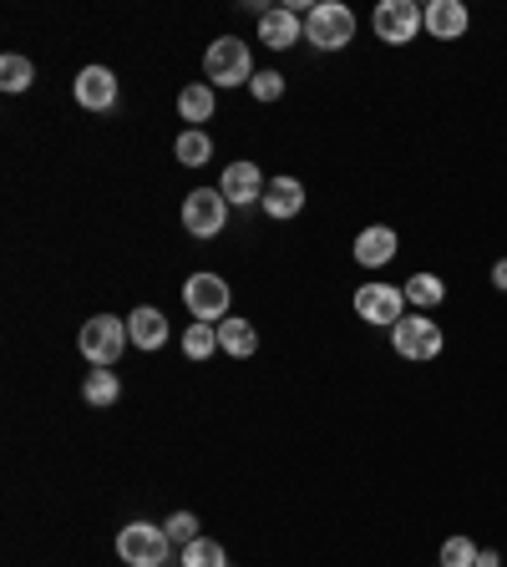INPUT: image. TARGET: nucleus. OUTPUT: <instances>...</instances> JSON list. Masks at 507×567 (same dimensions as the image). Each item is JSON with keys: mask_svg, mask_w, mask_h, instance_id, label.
<instances>
[{"mask_svg": "<svg viewBox=\"0 0 507 567\" xmlns=\"http://www.w3.org/2000/svg\"><path fill=\"white\" fill-rule=\"evenodd\" d=\"M218 350H224V355H234V360H249L254 350H259V334H254L249 319H239V315L218 319Z\"/></svg>", "mask_w": 507, "mask_h": 567, "instance_id": "17", "label": "nucleus"}, {"mask_svg": "<svg viewBox=\"0 0 507 567\" xmlns=\"http://www.w3.org/2000/svg\"><path fill=\"white\" fill-rule=\"evenodd\" d=\"M168 532L153 528V522H127V528L117 532V557L127 567H162L168 563Z\"/></svg>", "mask_w": 507, "mask_h": 567, "instance_id": "6", "label": "nucleus"}, {"mask_svg": "<svg viewBox=\"0 0 507 567\" xmlns=\"http://www.w3.org/2000/svg\"><path fill=\"white\" fill-rule=\"evenodd\" d=\"M183 567H228L224 542H214V537L188 542V547H183Z\"/></svg>", "mask_w": 507, "mask_h": 567, "instance_id": "23", "label": "nucleus"}, {"mask_svg": "<svg viewBox=\"0 0 507 567\" xmlns=\"http://www.w3.org/2000/svg\"><path fill=\"white\" fill-rule=\"evenodd\" d=\"M31 81H36L31 56H21V52H5V56H0V87H5V92H26Z\"/></svg>", "mask_w": 507, "mask_h": 567, "instance_id": "21", "label": "nucleus"}, {"mask_svg": "<svg viewBox=\"0 0 507 567\" xmlns=\"http://www.w3.org/2000/svg\"><path fill=\"white\" fill-rule=\"evenodd\" d=\"M162 567H168V563H162Z\"/></svg>", "mask_w": 507, "mask_h": 567, "instance_id": "30", "label": "nucleus"}, {"mask_svg": "<svg viewBox=\"0 0 507 567\" xmlns=\"http://www.w3.org/2000/svg\"><path fill=\"white\" fill-rule=\"evenodd\" d=\"M259 208L269 213V218H294V213L305 208V183L300 178H274V183L264 188V203Z\"/></svg>", "mask_w": 507, "mask_h": 567, "instance_id": "15", "label": "nucleus"}, {"mask_svg": "<svg viewBox=\"0 0 507 567\" xmlns=\"http://www.w3.org/2000/svg\"><path fill=\"white\" fill-rule=\"evenodd\" d=\"M371 26L386 46H412V41L427 31V11H421L416 0H381L371 15Z\"/></svg>", "mask_w": 507, "mask_h": 567, "instance_id": "5", "label": "nucleus"}, {"mask_svg": "<svg viewBox=\"0 0 507 567\" xmlns=\"http://www.w3.org/2000/svg\"><path fill=\"white\" fill-rule=\"evenodd\" d=\"M249 92L259 97V102H280V97H284V77H280V71H254Z\"/></svg>", "mask_w": 507, "mask_h": 567, "instance_id": "27", "label": "nucleus"}, {"mask_svg": "<svg viewBox=\"0 0 507 567\" xmlns=\"http://www.w3.org/2000/svg\"><path fill=\"white\" fill-rule=\"evenodd\" d=\"M127 334H133V344L137 350H147V355H153V350H162V344H168V319L158 315V309H133V315H127Z\"/></svg>", "mask_w": 507, "mask_h": 567, "instance_id": "16", "label": "nucleus"}, {"mask_svg": "<svg viewBox=\"0 0 507 567\" xmlns=\"http://www.w3.org/2000/svg\"><path fill=\"white\" fill-rule=\"evenodd\" d=\"M356 315H361L365 325L396 330L401 319H406V294H401L396 284H361V290H356Z\"/></svg>", "mask_w": 507, "mask_h": 567, "instance_id": "9", "label": "nucleus"}, {"mask_svg": "<svg viewBox=\"0 0 507 567\" xmlns=\"http://www.w3.org/2000/svg\"><path fill=\"white\" fill-rule=\"evenodd\" d=\"M401 294H406V304H416V309L427 315V309H437V304L447 299V284H441L437 274H412L401 284Z\"/></svg>", "mask_w": 507, "mask_h": 567, "instance_id": "19", "label": "nucleus"}, {"mask_svg": "<svg viewBox=\"0 0 507 567\" xmlns=\"http://www.w3.org/2000/svg\"><path fill=\"white\" fill-rule=\"evenodd\" d=\"M214 350H218V325H188V334H183L188 360H209Z\"/></svg>", "mask_w": 507, "mask_h": 567, "instance_id": "24", "label": "nucleus"}, {"mask_svg": "<svg viewBox=\"0 0 507 567\" xmlns=\"http://www.w3.org/2000/svg\"><path fill=\"white\" fill-rule=\"evenodd\" d=\"M77 102L87 106V112H112V106H117V77H112L108 67H87L77 77Z\"/></svg>", "mask_w": 507, "mask_h": 567, "instance_id": "13", "label": "nucleus"}, {"mask_svg": "<svg viewBox=\"0 0 507 567\" xmlns=\"http://www.w3.org/2000/svg\"><path fill=\"white\" fill-rule=\"evenodd\" d=\"M259 41H264L269 52H290L294 41H305V21L294 5H274V11L259 15Z\"/></svg>", "mask_w": 507, "mask_h": 567, "instance_id": "11", "label": "nucleus"}, {"mask_svg": "<svg viewBox=\"0 0 507 567\" xmlns=\"http://www.w3.org/2000/svg\"><path fill=\"white\" fill-rule=\"evenodd\" d=\"M391 344H396L401 360L427 365V360H437L441 350H447V334L437 330V319H431V315H406L396 330H391Z\"/></svg>", "mask_w": 507, "mask_h": 567, "instance_id": "4", "label": "nucleus"}, {"mask_svg": "<svg viewBox=\"0 0 507 567\" xmlns=\"http://www.w3.org/2000/svg\"><path fill=\"white\" fill-rule=\"evenodd\" d=\"M305 41L315 52H340V46H350V41H356V11H350V5H335V0L315 5V11L305 15Z\"/></svg>", "mask_w": 507, "mask_h": 567, "instance_id": "3", "label": "nucleus"}, {"mask_svg": "<svg viewBox=\"0 0 507 567\" xmlns=\"http://www.w3.org/2000/svg\"><path fill=\"white\" fill-rule=\"evenodd\" d=\"M127 344H133V334H127V319H117V315H92L77 334V350L102 370L117 365V355L127 350Z\"/></svg>", "mask_w": 507, "mask_h": 567, "instance_id": "1", "label": "nucleus"}, {"mask_svg": "<svg viewBox=\"0 0 507 567\" xmlns=\"http://www.w3.org/2000/svg\"><path fill=\"white\" fill-rule=\"evenodd\" d=\"M203 77H209V87H244V81H254L249 46L239 36H218L209 46V56H203Z\"/></svg>", "mask_w": 507, "mask_h": 567, "instance_id": "2", "label": "nucleus"}, {"mask_svg": "<svg viewBox=\"0 0 507 567\" xmlns=\"http://www.w3.org/2000/svg\"><path fill=\"white\" fill-rule=\"evenodd\" d=\"M178 112H183V122H193V127L209 122V117H214V87H209V81L183 87V92H178Z\"/></svg>", "mask_w": 507, "mask_h": 567, "instance_id": "20", "label": "nucleus"}, {"mask_svg": "<svg viewBox=\"0 0 507 567\" xmlns=\"http://www.w3.org/2000/svg\"><path fill=\"white\" fill-rule=\"evenodd\" d=\"M396 249H401V238H396V228H386V224H371L356 234V264L361 269H386L391 259H396Z\"/></svg>", "mask_w": 507, "mask_h": 567, "instance_id": "12", "label": "nucleus"}, {"mask_svg": "<svg viewBox=\"0 0 507 567\" xmlns=\"http://www.w3.org/2000/svg\"><path fill=\"white\" fill-rule=\"evenodd\" d=\"M264 172L254 168V162H228L224 168V183H218V193H224L234 208H249V203H264Z\"/></svg>", "mask_w": 507, "mask_h": 567, "instance_id": "10", "label": "nucleus"}, {"mask_svg": "<svg viewBox=\"0 0 507 567\" xmlns=\"http://www.w3.org/2000/svg\"><path fill=\"white\" fill-rule=\"evenodd\" d=\"M477 567H503V557H497L493 547H482V553H477Z\"/></svg>", "mask_w": 507, "mask_h": 567, "instance_id": "29", "label": "nucleus"}, {"mask_svg": "<svg viewBox=\"0 0 507 567\" xmlns=\"http://www.w3.org/2000/svg\"><path fill=\"white\" fill-rule=\"evenodd\" d=\"M437 567H441V563H437Z\"/></svg>", "mask_w": 507, "mask_h": 567, "instance_id": "31", "label": "nucleus"}, {"mask_svg": "<svg viewBox=\"0 0 507 567\" xmlns=\"http://www.w3.org/2000/svg\"><path fill=\"white\" fill-rule=\"evenodd\" d=\"M228 224V199L218 188H193L183 199V228L193 238H218Z\"/></svg>", "mask_w": 507, "mask_h": 567, "instance_id": "7", "label": "nucleus"}, {"mask_svg": "<svg viewBox=\"0 0 507 567\" xmlns=\"http://www.w3.org/2000/svg\"><path fill=\"white\" fill-rule=\"evenodd\" d=\"M173 152H178V162H183V168H203V162L214 158V143H209V133L188 127V133L173 143Z\"/></svg>", "mask_w": 507, "mask_h": 567, "instance_id": "22", "label": "nucleus"}, {"mask_svg": "<svg viewBox=\"0 0 507 567\" xmlns=\"http://www.w3.org/2000/svg\"><path fill=\"white\" fill-rule=\"evenodd\" d=\"M162 532H168V542L188 547V542H199V517H193V512H173L168 522H162Z\"/></svg>", "mask_w": 507, "mask_h": 567, "instance_id": "26", "label": "nucleus"}, {"mask_svg": "<svg viewBox=\"0 0 507 567\" xmlns=\"http://www.w3.org/2000/svg\"><path fill=\"white\" fill-rule=\"evenodd\" d=\"M493 284L507 294V259H497V264H493Z\"/></svg>", "mask_w": 507, "mask_h": 567, "instance_id": "28", "label": "nucleus"}, {"mask_svg": "<svg viewBox=\"0 0 507 567\" xmlns=\"http://www.w3.org/2000/svg\"><path fill=\"white\" fill-rule=\"evenodd\" d=\"M421 11H427V31L437 41L467 36V26H472V15H467V5H462V0H431V5H421Z\"/></svg>", "mask_w": 507, "mask_h": 567, "instance_id": "14", "label": "nucleus"}, {"mask_svg": "<svg viewBox=\"0 0 507 567\" xmlns=\"http://www.w3.org/2000/svg\"><path fill=\"white\" fill-rule=\"evenodd\" d=\"M117 396H122L117 370H102V365L87 370V381H81V400L87 406H117Z\"/></svg>", "mask_w": 507, "mask_h": 567, "instance_id": "18", "label": "nucleus"}, {"mask_svg": "<svg viewBox=\"0 0 507 567\" xmlns=\"http://www.w3.org/2000/svg\"><path fill=\"white\" fill-rule=\"evenodd\" d=\"M441 567H477V542L472 537H447L441 542Z\"/></svg>", "mask_w": 507, "mask_h": 567, "instance_id": "25", "label": "nucleus"}, {"mask_svg": "<svg viewBox=\"0 0 507 567\" xmlns=\"http://www.w3.org/2000/svg\"><path fill=\"white\" fill-rule=\"evenodd\" d=\"M183 304L199 325H218V319H228V284L218 274H193L183 284Z\"/></svg>", "mask_w": 507, "mask_h": 567, "instance_id": "8", "label": "nucleus"}]
</instances>
